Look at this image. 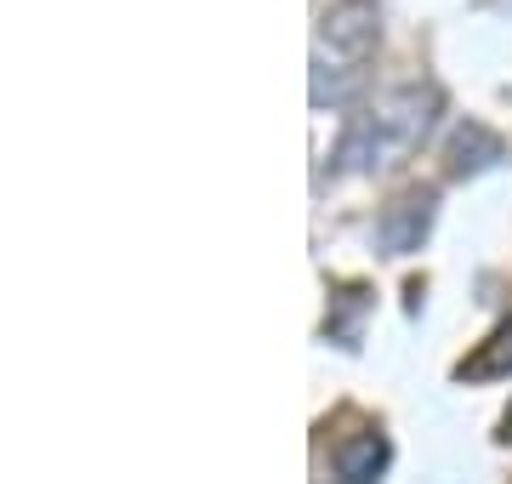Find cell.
Masks as SVG:
<instances>
[{
  "instance_id": "cell-8",
  "label": "cell",
  "mask_w": 512,
  "mask_h": 484,
  "mask_svg": "<svg viewBox=\"0 0 512 484\" xmlns=\"http://www.w3.org/2000/svg\"><path fill=\"white\" fill-rule=\"evenodd\" d=\"M507 422H512V416H507Z\"/></svg>"
},
{
  "instance_id": "cell-2",
  "label": "cell",
  "mask_w": 512,
  "mask_h": 484,
  "mask_svg": "<svg viewBox=\"0 0 512 484\" xmlns=\"http://www.w3.org/2000/svg\"><path fill=\"white\" fill-rule=\"evenodd\" d=\"M427 223H433V188H410L382 211L376 223V240H382L387 257H410L421 240H427Z\"/></svg>"
},
{
  "instance_id": "cell-5",
  "label": "cell",
  "mask_w": 512,
  "mask_h": 484,
  "mask_svg": "<svg viewBox=\"0 0 512 484\" xmlns=\"http://www.w3.org/2000/svg\"><path fill=\"white\" fill-rule=\"evenodd\" d=\"M501 154H507V149H501V137H495V131H484L478 120H467V126L456 131V143H450V171H461V177H467V171L495 166Z\"/></svg>"
},
{
  "instance_id": "cell-4",
  "label": "cell",
  "mask_w": 512,
  "mask_h": 484,
  "mask_svg": "<svg viewBox=\"0 0 512 484\" xmlns=\"http://www.w3.org/2000/svg\"><path fill=\"white\" fill-rule=\"evenodd\" d=\"M382 467H387V439L376 428L353 433V439L336 445V473H342V484H376Z\"/></svg>"
},
{
  "instance_id": "cell-6",
  "label": "cell",
  "mask_w": 512,
  "mask_h": 484,
  "mask_svg": "<svg viewBox=\"0 0 512 484\" xmlns=\"http://www.w3.org/2000/svg\"><path fill=\"white\" fill-rule=\"evenodd\" d=\"M512 371V325L501 336H490V348H478L473 359H461V371L456 376H473V382H484V376H501Z\"/></svg>"
},
{
  "instance_id": "cell-1",
  "label": "cell",
  "mask_w": 512,
  "mask_h": 484,
  "mask_svg": "<svg viewBox=\"0 0 512 484\" xmlns=\"http://www.w3.org/2000/svg\"><path fill=\"white\" fill-rule=\"evenodd\" d=\"M433 109H439V92L433 86H404V92L382 97L370 114H359L342 137L336 160L342 166H393L399 154H410L433 126Z\"/></svg>"
},
{
  "instance_id": "cell-7",
  "label": "cell",
  "mask_w": 512,
  "mask_h": 484,
  "mask_svg": "<svg viewBox=\"0 0 512 484\" xmlns=\"http://www.w3.org/2000/svg\"><path fill=\"white\" fill-rule=\"evenodd\" d=\"M365 308H370V297L359 291V285H353V291H342V319H330L325 331L336 336V342H348V348H353V336H359V331H353V319L365 314Z\"/></svg>"
},
{
  "instance_id": "cell-3",
  "label": "cell",
  "mask_w": 512,
  "mask_h": 484,
  "mask_svg": "<svg viewBox=\"0 0 512 484\" xmlns=\"http://www.w3.org/2000/svg\"><path fill=\"white\" fill-rule=\"evenodd\" d=\"M376 29H382V18H376L370 0H336L325 12V40L348 57V63H365V52L376 46Z\"/></svg>"
}]
</instances>
